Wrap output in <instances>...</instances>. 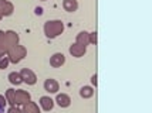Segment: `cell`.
I'll list each match as a JSON object with an SVG mask.
<instances>
[{
	"mask_svg": "<svg viewBox=\"0 0 152 113\" xmlns=\"http://www.w3.org/2000/svg\"><path fill=\"white\" fill-rule=\"evenodd\" d=\"M60 31H63V24L60 21H48L46 24L47 37H56Z\"/></svg>",
	"mask_w": 152,
	"mask_h": 113,
	"instance_id": "obj_1",
	"label": "cell"
},
{
	"mask_svg": "<svg viewBox=\"0 0 152 113\" xmlns=\"http://www.w3.org/2000/svg\"><path fill=\"white\" fill-rule=\"evenodd\" d=\"M91 82H93L94 85H95V86H97V75H94L93 78H91Z\"/></svg>",
	"mask_w": 152,
	"mask_h": 113,
	"instance_id": "obj_13",
	"label": "cell"
},
{
	"mask_svg": "<svg viewBox=\"0 0 152 113\" xmlns=\"http://www.w3.org/2000/svg\"><path fill=\"white\" fill-rule=\"evenodd\" d=\"M40 105H41V107L46 110V112H48V110H51L54 106V100L51 99V98H48V96H43L41 99H40Z\"/></svg>",
	"mask_w": 152,
	"mask_h": 113,
	"instance_id": "obj_3",
	"label": "cell"
},
{
	"mask_svg": "<svg viewBox=\"0 0 152 113\" xmlns=\"http://www.w3.org/2000/svg\"><path fill=\"white\" fill-rule=\"evenodd\" d=\"M64 61H66V58H64L63 54H54L53 57H51V60H50V64L54 68H57V67H61L64 64Z\"/></svg>",
	"mask_w": 152,
	"mask_h": 113,
	"instance_id": "obj_4",
	"label": "cell"
},
{
	"mask_svg": "<svg viewBox=\"0 0 152 113\" xmlns=\"http://www.w3.org/2000/svg\"><path fill=\"white\" fill-rule=\"evenodd\" d=\"M36 14L41 16V14H43V9H41V7H37V9H36Z\"/></svg>",
	"mask_w": 152,
	"mask_h": 113,
	"instance_id": "obj_12",
	"label": "cell"
},
{
	"mask_svg": "<svg viewBox=\"0 0 152 113\" xmlns=\"http://www.w3.org/2000/svg\"><path fill=\"white\" fill-rule=\"evenodd\" d=\"M56 102L58 103V106L61 107H67V106H70V98L67 96V95H64V93H61V95H58L57 96V99H56Z\"/></svg>",
	"mask_w": 152,
	"mask_h": 113,
	"instance_id": "obj_6",
	"label": "cell"
},
{
	"mask_svg": "<svg viewBox=\"0 0 152 113\" xmlns=\"http://www.w3.org/2000/svg\"><path fill=\"white\" fill-rule=\"evenodd\" d=\"M20 75H21V79H23V82H27L28 85H33V83H36V75H34L30 69H27V68L21 69V71H20Z\"/></svg>",
	"mask_w": 152,
	"mask_h": 113,
	"instance_id": "obj_2",
	"label": "cell"
},
{
	"mask_svg": "<svg viewBox=\"0 0 152 113\" xmlns=\"http://www.w3.org/2000/svg\"><path fill=\"white\" fill-rule=\"evenodd\" d=\"M80 95L83 96V98H91L94 95V91L91 89L90 86H84L81 88V91H80Z\"/></svg>",
	"mask_w": 152,
	"mask_h": 113,
	"instance_id": "obj_9",
	"label": "cell"
},
{
	"mask_svg": "<svg viewBox=\"0 0 152 113\" xmlns=\"http://www.w3.org/2000/svg\"><path fill=\"white\" fill-rule=\"evenodd\" d=\"M44 88H46L47 92L56 93L57 91H58V83H57L54 79H47L46 82H44Z\"/></svg>",
	"mask_w": 152,
	"mask_h": 113,
	"instance_id": "obj_5",
	"label": "cell"
},
{
	"mask_svg": "<svg viewBox=\"0 0 152 113\" xmlns=\"http://www.w3.org/2000/svg\"><path fill=\"white\" fill-rule=\"evenodd\" d=\"M9 79H10V82L12 83H14V85H19V83H21L23 82V79H21V75L17 72H12L10 75H9Z\"/></svg>",
	"mask_w": 152,
	"mask_h": 113,
	"instance_id": "obj_8",
	"label": "cell"
},
{
	"mask_svg": "<svg viewBox=\"0 0 152 113\" xmlns=\"http://www.w3.org/2000/svg\"><path fill=\"white\" fill-rule=\"evenodd\" d=\"M3 100H4L3 99V96H0V107H3L4 106V103H6V102H3Z\"/></svg>",
	"mask_w": 152,
	"mask_h": 113,
	"instance_id": "obj_14",
	"label": "cell"
},
{
	"mask_svg": "<svg viewBox=\"0 0 152 113\" xmlns=\"http://www.w3.org/2000/svg\"><path fill=\"white\" fill-rule=\"evenodd\" d=\"M7 65H9V60H7L6 57H4V58H0V68L3 69V68H6Z\"/></svg>",
	"mask_w": 152,
	"mask_h": 113,
	"instance_id": "obj_10",
	"label": "cell"
},
{
	"mask_svg": "<svg viewBox=\"0 0 152 113\" xmlns=\"http://www.w3.org/2000/svg\"><path fill=\"white\" fill-rule=\"evenodd\" d=\"M90 41H91V42H97V33H91Z\"/></svg>",
	"mask_w": 152,
	"mask_h": 113,
	"instance_id": "obj_11",
	"label": "cell"
},
{
	"mask_svg": "<svg viewBox=\"0 0 152 113\" xmlns=\"http://www.w3.org/2000/svg\"><path fill=\"white\" fill-rule=\"evenodd\" d=\"M63 6H64V9H66L67 12H75L77 7H78V3L75 0H64Z\"/></svg>",
	"mask_w": 152,
	"mask_h": 113,
	"instance_id": "obj_7",
	"label": "cell"
}]
</instances>
